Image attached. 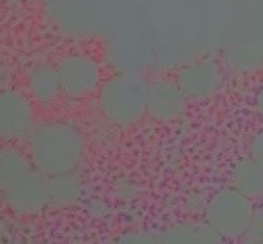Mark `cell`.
<instances>
[{"mask_svg":"<svg viewBox=\"0 0 263 244\" xmlns=\"http://www.w3.org/2000/svg\"><path fill=\"white\" fill-rule=\"evenodd\" d=\"M249 156L263 170V128L252 135L248 145Z\"/></svg>","mask_w":263,"mask_h":244,"instance_id":"2e32d148","label":"cell"},{"mask_svg":"<svg viewBox=\"0 0 263 244\" xmlns=\"http://www.w3.org/2000/svg\"><path fill=\"white\" fill-rule=\"evenodd\" d=\"M138 197V186L127 179L116 184V198L123 202H130Z\"/></svg>","mask_w":263,"mask_h":244,"instance_id":"e0dca14e","label":"cell"},{"mask_svg":"<svg viewBox=\"0 0 263 244\" xmlns=\"http://www.w3.org/2000/svg\"><path fill=\"white\" fill-rule=\"evenodd\" d=\"M231 187L249 199L263 198V170L251 157H241L230 168Z\"/></svg>","mask_w":263,"mask_h":244,"instance_id":"7c38bea8","label":"cell"},{"mask_svg":"<svg viewBox=\"0 0 263 244\" xmlns=\"http://www.w3.org/2000/svg\"><path fill=\"white\" fill-rule=\"evenodd\" d=\"M55 67L62 95L69 100H82L95 95L104 81L102 66L90 54H67Z\"/></svg>","mask_w":263,"mask_h":244,"instance_id":"5b68a950","label":"cell"},{"mask_svg":"<svg viewBox=\"0 0 263 244\" xmlns=\"http://www.w3.org/2000/svg\"><path fill=\"white\" fill-rule=\"evenodd\" d=\"M0 244H28V243H25V241H21V240H9V241H4V243H0Z\"/></svg>","mask_w":263,"mask_h":244,"instance_id":"44dd1931","label":"cell"},{"mask_svg":"<svg viewBox=\"0 0 263 244\" xmlns=\"http://www.w3.org/2000/svg\"><path fill=\"white\" fill-rule=\"evenodd\" d=\"M84 182L76 172H67L46 177L49 207L57 210L76 207L84 199Z\"/></svg>","mask_w":263,"mask_h":244,"instance_id":"30bf717a","label":"cell"},{"mask_svg":"<svg viewBox=\"0 0 263 244\" xmlns=\"http://www.w3.org/2000/svg\"><path fill=\"white\" fill-rule=\"evenodd\" d=\"M254 109L263 122V84L258 87L254 95Z\"/></svg>","mask_w":263,"mask_h":244,"instance_id":"d6986e66","label":"cell"},{"mask_svg":"<svg viewBox=\"0 0 263 244\" xmlns=\"http://www.w3.org/2000/svg\"><path fill=\"white\" fill-rule=\"evenodd\" d=\"M248 235L263 239V207L259 208V210H256L253 222H252Z\"/></svg>","mask_w":263,"mask_h":244,"instance_id":"ac0fdd59","label":"cell"},{"mask_svg":"<svg viewBox=\"0 0 263 244\" xmlns=\"http://www.w3.org/2000/svg\"><path fill=\"white\" fill-rule=\"evenodd\" d=\"M33 168L26 149L17 144L0 145V193L22 179Z\"/></svg>","mask_w":263,"mask_h":244,"instance_id":"4fadbf2b","label":"cell"},{"mask_svg":"<svg viewBox=\"0 0 263 244\" xmlns=\"http://www.w3.org/2000/svg\"><path fill=\"white\" fill-rule=\"evenodd\" d=\"M25 91L35 105L50 107L62 95L61 81L55 66L37 63L26 71Z\"/></svg>","mask_w":263,"mask_h":244,"instance_id":"9c48e42d","label":"cell"},{"mask_svg":"<svg viewBox=\"0 0 263 244\" xmlns=\"http://www.w3.org/2000/svg\"><path fill=\"white\" fill-rule=\"evenodd\" d=\"M36 105L25 90L0 89V145L27 140L36 126Z\"/></svg>","mask_w":263,"mask_h":244,"instance_id":"277c9868","label":"cell"},{"mask_svg":"<svg viewBox=\"0 0 263 244\" xmlns=\"http://www.w3.org/2000/svg\"><path fill=\"white\" fill-rule=\"evenodd\" d=\"M162 244H222L223 239L205 222H179L164 229Z\"/></svg>","mask_w":263,"mask_h":244,"instance_id":"8fae6325","label":"cell"},{"mask_svg":"<svg viewBox=\"0 0 263 244\" xmlns=\"http://www.w3.org/2000/svg\"><path fill=\"white\" fill-rule=\"evenodd\" d=\"M229 71L238 74H253L263 71V46L246 48L229 53L225 58Z\"/></svg>","mask_w":263,"mask_h":244,"instance_id":"5bb4252c","label":"cell"},{"mask_svg":"<svg viewBox=\"0 0 263 244\" xmlns=\"http://www.w3.org/2000/svg\"><path fill=\"white\" fill-rule=\"evenodd\" d=\"M244 244H263V239L248 235V238H247V240L244 241Z\"/></svg>","mask_w":263,"mask_h":244,"instance_id":"ffe728a7","label":"cell"},{"mask_svg":"<svg viewBox=\"0 0 263 244\" xmlns=\"http://www.w3.org/2000/svg\"><path fill=\"white\" fill-rule=\"evenodd\" d=\"M175 81L187 100L205 102L217 97L226 82V69L213 59H198L179 69Z\"/></svg>","mask_w":263,"mask_h":244,"instance_id":"8992f818","label":"cell"},{"mask_svg":"<svg viewBox=\"0 0 263 244\" xmlns=\"http://www.w3.org/2000/svg\"><path fill=\"white\" fill-rule=\"evenodd\" d=\"M0 203L20 217L40 215L48 204L46 177L32 170L26 176L0 193Z\"/></svg>","mask_w":263,"mask_h":244,"instance_id":"52a82bcc","label":"cell"},{"mask_svg":"<svg viewBox=\"0 0 263 244\" xmlns=\"http://www.w3.org/2000/svg\"><path fill=\"white\" fill-rule=\"evenodd\" d=\"M148 90L149 81L136 72L112 74L97 92L100 117L112 127H134L148 115Z\"/></svg>","mask_w":263,"mask_h":244,"instance_id":"7a4b0ae2","label":"cell"},{"mask_svg":"<svg viewBox=\"0 0 263 244\" xmlns=\"http://www.w3.org/2000/svg\"><path fill=\"white\" fill-rule=\"evenodd\" d=\"M254 213L253 200L228 186L217 190L210 198L204 208V222L220 234L223 240H234L248 235Z\"/></svg>","mask_w":263,"mask_h":244,"instance_id":"3957f363","label":"cell"},{"mask_svg":"<svg viewBox=\"0 0 263 244\" xmlns=\"http://www.w3.org/2000/svg\"><path fill=\"white\" fill-rule=\"evenodd\" d=\"M186 97L175 80L157 79L149 82L148 116L159 123H174L186 110Z\"/></svg>","mask_w":263,"mask_h":244,"instance_id":"ba28073f","label":"cell"},{"mask_svg":"<svg viewBox=\"0 0 263 244\" xmlns=\"http://www.w3.org/2000/svg\"><path fill=\"white\" fill-rule=\"evenodd\" d=\"M112 244H162L161 235L144 230H128L120 234Z\"/></svg>","mask_w":263,"mask_h":244,"instance_id":"9a60e30c","label":"cell"},{"mask_svg":"<svg viewBox=\"0 0 263 244\" xmlns=\"http://www.w3.org/2000/svg\"><path fill=\"white\" fill-rule=\"evenodd\" d=\"M26 152L43 176L76 172L86 156V139L76 122L53 118L36 123L26 140Z\"/></svg>","mask_w":263,"mask_h":244,"instance_id":"6da1fadb","label":"cell"}]
</instances>
